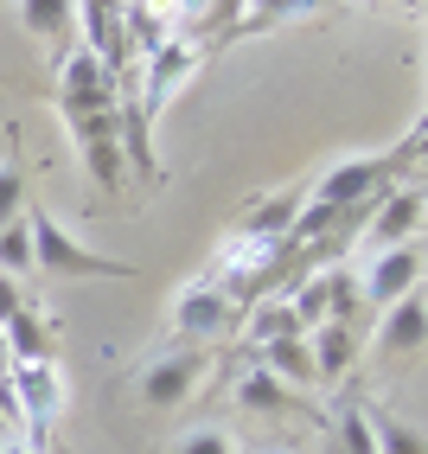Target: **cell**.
I'll return each mask as SVG.
<instances>
[{"instance_id":"1","label":"cell","mask_w":428,"mask_h":454,"mask_svg":"<svg viewBox=\"0 0 428 454\" xmlns=\"http://www.w3.org/2000/svg\"><path fill=\"white\" fill-rule=\"evenodd\" d=\"M33 269H45L58 282H135V262H115L103 250L77 244L58 218H45V211L33 218Z\"/></svg>"},{"instance_id":"2","label":"cell","mask_w":428,"mask_h":454,"mask_svg":"<svg viewBox=\"0 0 428 454\" xmlns=\"http://www.w3.org/2000/svg\"><path fill=\"white\" fill-rule=\"evenodd\" d=\"M65 122H71V141H77L83 173L97 179L103 192L128 186V160H121V103L115 109H65Z\"/></svg>"},{"instance_id":"3","label":"cell","mask_w":428,"mask_h":454,"mask_svg":"<svg viewBox=\"0 0 428 454\" xmlns=\"http://www.w3.org/2000/svg\"><path fill=\"white\" fill-rule=\"evenodd\" d=\"M205 372H211L205 346H173V352H154V358L141 365L135 390H141V403H154V410H179L186 397H198Z\"/></svg>"},{"instance_id":"4","label":"cell","mask_w":428,"mask_h":454,"mask_svg":"<svg viewBox=\"0 0 428 454\" xmlns=\"http://www.w3.org/2000/svg\"><path fill=\"white\" fill-rule=\"evenodd\" d=\"M230 320H237V301H230L218 282H186V288L173 294V314H167L173 340H186V346L224 340V333H230Z\"/></svg>"},{"instance_id":"5","label":"cell","mask_w":428,"mask_h":454,"mask_svg":"<svg viewBox=\"0 0 428 454\" xmlns=\"http://www.w3.org/2000/svg\"><path fill=\"white\" fill-rule=\"evenodd\" d=\"M7 390H13L19 429L45 442V429L65 416V372H58V358H45V365H13L7 372Z\"/></svg>"},{"instance_id":"6","label":"cell","mask_w":428,"mask_h":454,"mask_svg":"<svg viewBox=\"0 0 428 454\" xmlns=\"http://www.w3.org/2000/svg\"><path fill=\"white\" fill-rule=\"evenodd\" d=\"M121 103V71L103 65L97 51L71 45L58 65V109H115Z\"/></svg>"},{"instance_id":"7","label":"cell","mask_w":428,"mask_h":454,"mask_svg":"<svg viewBox=\"0 0 428 454\" xmlns=\"http://www.w3.org/2000/svg\"><path fill=\"white\" fill-rule=\"evenodd\" d=\"M422 237V186H384L371 205H364V250H396Z\"/></svg>"},{"instance_id":"8","label":"cell","mask_w":428,"mask_h":454,"mask_svg":"<svg viewBox=\"0 0 428 454\" xmlns=\"http://www.w3.org/2000/svg\"><path fill=\"white\" fill-rule=\"evenodd\" d=\"M390 173H396L390 154H352V160L326 167V173L314 179V205H326V211H352V205H364V199H377Z\"/></svg>"},{"instance_id":"9","label":"cell","mask_w":428,"mask_h":454,"mask_svg":"<svg viewBox=\"0 0 428 454\" xmlns=\"http://www.w3.org/2000/svg\"><path fill=\"white\" fill-rule=\"evenodd\" d=\"M358 282V301H371V308H390V301L403 294H422V244H396V250H371Z\"/></svg>"},{"instance_id":"10","label":"cell","mask_w":428,"mask_h":454,"mask_svg":"<svg viewBox=\"0 0 428 454\" xmlns=\"http://www.w3.org/2000/svg\"><path fill=\"white\" fill-rule=\"evenodd\" d=\"M192 71H198V45L173 33L160 51H147V58H141V83H147V90L135 97V109H141V115H154V109H160V103H167V97H173V90L186 83Z\"/></svg>"},{"instance_id":"11","label":"cell","mask_w":428,"mask_h":454,"mask_svg":"<svg viewBox=\"0 0 428 454\" xmlns=\"http://www.w3.org/2000/svg\"><path fill=\"white\" fill-rule=\"evenodd\" d=\"M307 358H314V384L352 378V365H358V326H346V320L314 326V333H307Z\"/></svg>"},{"instance_id":"12","label":"cell","mask_w":428,"mask_h":454,"mask_svg":"<svg viewBox=\"0 0 428 454\" xmlns=\"http://www.w3.org/2000/svg\"><path fill=\"white\" fill-rule=\"evenodd\" d=\"M422 333H428V301L422 294H403L384 308V326H377V352L384 358H416L422 352Z\"/></svg>"},{"instance_id":"13","label":"cell","mask_w":428,"mask_h":454,"mask_svg":"<svg viewBox=\"0 0 428 454\" xmlns=\"http://www.w3.org/2000/svg\"><path fill=\"white\" fill-rule=\"evenodd\" d=\"M256 365L275 378V384H288V390H314V358H307V333H282V340H268L256 346Z\"/></svg>"},{"instance_id":"14","label":"cell","mask_w":428,"mask_h":454,"mask_svg":"<svg viewBox=\"0 0 428 454\" xmlns=\"http://www.w3.org/2000/svg\"><path fill=\"white\" fill-rule=\"evenodd\" d=\"M294 211H300V192H268V199H256V205L237 218V237H256V244H288Z\"/></svg>"},{"instance_id":"15","label":"cell","mask_w":428,"mask_h":454,"mask_svg":"<svg viewBox=\"0 0 428 454\" xmlns=\"http://www.w3.org/2000/svg\"><path fill=\"white\" fill-rule=\"evenodd\" d=\"M0 340H7V352H13V365H45V358L58 352L51 346V320L33 308V301H26V308L7 320V326H0Z\"/></svg>"},{"instance_id":"16","label":"cell","mask_w":428,"mask_h":454,"mask_svg":"<svg viewBox=\"0 0 428 454\" xmlns=\"http://www.w3.org/2000/svg\"><path fill=\"white\" fill-rule=\"evenodd\" d=\"M13 13H19L26 33L45 39V45L77 39V0H13Z\"/></svg>"},{"instance_id":"17","label":"cell","mask_w":428,"mask_h":454,"mask_svg":"<svg viewBox=\"0 0 428 454\" xmlns=\"http://www.w3.org/2000/svg\"><path fill=\"white\" fill-rule=\"evenodd\" d=\"M332 0H237V33H275L288 20H307Z\"/></svg>"},{"instance_id":"18","label":"cell","mask_w":428,"mask_h":454,"mask_svg":"<svg viewBox=\"0 0 428 454\" xmlns=\"http://www.w3.org/2000/svg\"><path fill=\"white\" fill-rule=\"evenodd\" d=\"M230 397H237V410H250V416H282L288 410V384H275L262 365H250V372H237Z\"/></svg>"},{"instance_id":"19","label":"cell","mask_w":428,"mask_h":454,"mask_svg":"<svg viewBox=\"0 0 428 454\" xmlns=\"http://www.w3.org/2000/svg\"><path fill=\"white\" fill-rule=\"evenodd\" d=\"M371 454H422V429L396 410H371Z\"/></svg>"},{"instance_id":"20","label":"cell","mask_w":428,"mask_h":454,"mask_svg":"<svg viewBox=\"0 0 428 454\" xmlns=\"http://www.w3.org/2000/svg\"><path fill=\"white\" fill-rule=\"evenodd\" d=\"M0 276H33V218H26V211H19V218L13 224H0Z\"/></svg>"},{"instance_id":"21","label":"cell","mask_w":428,"mask_h":454,"mask_svg":"<svg viewBox=\"0 0 428 454\" xmlns=\"http://www.w3.org/2000/svg\"><path fill=\"white\" fill-rule=\"evenodd\" d=\"M282 333H294V314H288V301H282V294L243 314V340H250V346H268V340H282Z\"/></svg>"},{"instance_id":"22","label":"cell","mask_w":428,"mask_h":454,"mask_svg":"<svg viewBox=\"0 0 428 454\" xmlns=\"http://www.w3.org/2000/svg\"><path fill=\"white\" fill-rule=\"evenodd\" d=\"M320 282H326V320H358V282H352V269H320Z\"/></svg>"},{"instance_id":"23","label":"cell","mask_w":428,"mask_h":454,"mask_svg":"<svg viewBox=\"0 0 428 454\" xmlns=\"http://www.w3.org/2000/svg\"><path fill=\"white\" fill-rule=\"evenodd\" d=\"M173 454H243L230 429H218V422H205V429H186L173 442Z\"/></svg>"},{"instance_id":"24","label":"cell","mask_w":428,"mask_h":454,"mask_svg":"<svg viewBox=\"0 0 428 454\" xmlns=\"http://www.w3.org/2000/svg\"><path fill=\"white\" fill-rule=\"evenodd\" d=\"M26 211V173H19V160H0V224H13Z\"/></svg>"},{"instance_id":"25","label":"cell","mask_w":428,"mask_h":454,"mask_svg":"<svg viewBox=\"0 0 428 454\" xmlns=\"http://www.w3.org/2000/svg\"><path fill=\"white\" fill-rule=\"evenodd\" d=\"M19 308H26V294H19V282H13V276H0V326H7V320H13Z\"/></svg>"},{"instance_id":"26","label":"cell","mask_w":428,"mask_h":454,"mask_svg":"<svg viewBox=\"0 0 428 454\" xmlns=\"http://www.w3.org/2000/svg\"><path fill=\"white\" fill-rule=\"evenodd\" d=\"M0 454H45V448H39V435L19 429V435H0Z\"/></svg>"},{"instance_id":"27","label":"cell","mask_w":428,"mask_h":454,"mask_svg":"<svg viewBox=\"0 0 428 454\" xmlns=\"http://www.w3.org/2000/svg\"><path fill=\"white\" fill-rule=\"evenodd\" d=\"M0 429H19V410H13V390H7V378H0Z\"/></svg>"},{"instance_id":"28","label":"cell","mask_w":428,"mask_h":454,"mask_svg":"<svg viewBox=\"0 0 428 454\" xmlns=\"http://www.w3.org/2000/svg\"><path fill=\"white\" fill-rule=\"evenodd\" d=\"M13 372V352H7V340H0V378H7Z\"/></svg>"}]
</instances>
